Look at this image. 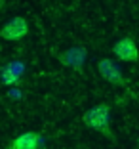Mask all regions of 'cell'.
<instances>
[{
  "mask_svg": "<svg viewBox=\"0 0 139 149\" xmlns=\"http://www.w3.org/2000/svg\"><path fill=\"white\" fill-rule=\"evenodd\" d=\"M0 4H2V0H0Z\"/></svg>",
  "mask_w": 139,
  "mask_h": 149,
  "instance_id": "obj_7",
  "label": "cell"
},
{
  "mask_svg": "<svg viewBox=\"0 0 139 149\" xmlns=\"http://www.w3.org/2000/svg\"><path fill=\"white\" fill-rule=\"evenodd\" d=\"M8 149H42V136L38 132H23L12 140Z\"/></svg>",
  "mask_w": 139,
  "mask_h": 149,
  "instance_id": "obj_5",
  "label": "cell"
},
{
  "mask_svg": "<svg viewBox=\"0 0 139 149\" xmlns=\"http://www.w3.org/2000/svg\"><path fill=\"white\" fill-rule=\"evenodd\" d=\"M113 54H114V57H116L118 61H124V63H135L139 59L137 44L133 42L131 36H124V38H120L118 42H114Z\"/></svg>",
  "mask_w": 139,
  "mask_h": 149,
  "instance_id": "obj_3",
  "label": "cell"
},
{
  "mask_svg": "<svg viewBox=\"0 0 139 149\" xmlns=\"http://www.w3.org/2000/svg\"><path fill=\"white\" fill-rule=\"evenodd\" d=\"M29 35V23L25 17L17 15V17H12L8 23H4V27L0 29V36L8 42H17V40L25 38Z\"/></svg>",
  "mask_w": 139,
  "mask_h": 149,
  "instance_id": "obj_2",
  "label": "cell"
},
{
  "mask_svg": "<svg viewBox=\"0 0 139 149\" xmlns=\"http://www.w3.org/2000/svg\"><path fill=\"white\" fill-rule=\"evenodd\" d=\"M2 80H4V84H17V74L13 73V67H8V69L2 71Z\"/></svg>",
  "mask_w": 139,
  "mask_h": 149,
  "instance_id": "obj_6",
  "label": "cell"
},
{
  "mask_svg": "<svg viewBox=\"0 0 139 149\" xmlns=\"http://www.w3.org/2000/svg\"><path fill=\"white\" fill-rule=\"evenodd\" d=\"M82 120L88 128L99 132V134L111 138V140H114V134L111 132V109H109V105L99 103V105L88 109L86 113H84Z\"/></svg>",
  "mask_w": 139,
  "mask_h": 149,
  "instance_id": "obj_1",
  "label": "cell"
},
{
  "mask_svg": "<svg viewBox=\"0 0 139 149\" xmlns=\"http://www.w3.org/2000/svg\"><path fill=\"white\" fill-rule=\"evenodd\" d=\"M97 69H99V74L107 82L114 84V86H124V84H126L120 69L116 67V63H114L113 59H101V61L97 63Z\"/></svg>",
  "mask_w": 139,
  "mask_h": 149,
  "instance_id": "obj_4",
  "label": "cell"
}]
</instances>
